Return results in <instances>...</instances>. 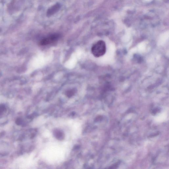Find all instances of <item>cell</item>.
<instances>
[{"instance_id": "1", "label": "cell", "mask_w": 169, "mask_h": 169, "mask_svg": "<svg viewBox=\"0 0 169 169\" xmlns=\"http://www.w3.org/2000/svg\"><path fill=\"white\" fill-rule=\"evenodd\" d=\"M92 52L96 57H100L103 55L106 52L105 43L102 40L96 43L92 48Z\"/></svg>"}, {"instance_id": "4", "label": "cell", "mask_w": 169, "mask_h": 169, "mask_svg": "<svg viewBox=\"0 0 169 169\" xmlns=\"http://www.w3.org/2000/svg\"><path fill=\"white\" fill-rule=\"evenodd\" d=\"M5 106L3 104L0 105V118L2 116L3 114L6 111Z\"/></svg>"}, {"instance_id": "3", "label": "cell", "mask_w": 169, "mask_h": 169, "mask_svg": "<svg viewBox=\"0 0 169 169\" xmlns=\"http://www.w3.org/2000/svg\"><path fill=\"white\" fill-rule=\"evenodd\" d=\"M60 7V6L59 3H57L55 5L51 7L49 9L47 12V16H50L54 14L55 13L58 11Z\"/></svg>"}, {"instance_id": "2", "label": "cell", "mask_w": 169, "mask_h": 169, "mask_svg": "<svg viewBox=\"0 0 169 169\" xmlns=\"http://www.w3.org/2000/svg\"><path fill=\"white\" fill-rule=\"evenodd\" d=\"M59 37V36L58 35H52L42 39L40 42V45H41L45 46L52 43L58 40Z\"/></svg>"}, {"instance_id": "6", "label": "cell", "mask_w": 169, "mask_h": 169, "mask_svg": "<svg viewBox=\"0 0 169 169\" xmlns=\"http://www.w3.org/2000/svg\"><path fill=\"white\" fill-rule=\"evenodd\" d=\"M22 122V120L21 119H18L16 120V123L17 124L20 125L21 123Z\"/></svg>"}, {"instance_id": "5", "label": "cell", "mask_w": 169, "mask_h": 169, "mask_svg": "<svg viewBox=\"0 0 169 169\" xmlns=\"http://www.w3.org/2000/svg\"><path fill=\"white\" fill-rule=\"evenodd\" d=\"M75 91L74 90H70L68 91L67 93V95L68 97H70L72 96L74 94Z\"/></svg>"}]
</instances>
